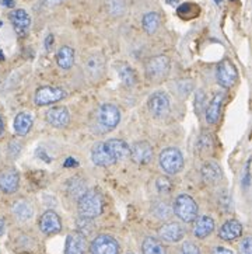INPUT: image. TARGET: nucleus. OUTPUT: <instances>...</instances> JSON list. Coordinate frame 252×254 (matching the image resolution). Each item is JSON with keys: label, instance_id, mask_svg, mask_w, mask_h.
<instances>
[{"label": "nucleus", "instance_id": "8", "mask_svg": "<svg viewBox=\"0 0 252 254\" xmlns=\"http://www.w3.org/2000/svg\"><path fill=\"white\" fill-rule=\"evenodd\" d=\"M237 77H238V73H237L236 66L233 65V62L228 59L221 61L217 66V72H216V79L220 86L224 89H230L237 82Z\"/></svg>", "mask_w": 252, "mask_h": 254}, {"label": "nucleus", "instance_id": "38", "mask_svg": "<svg viewBox=\"0 0 252 254\" xmlns=\"http://www.w3.org/2000/svg\"><path fill=\"white\" fill-rule=\"evenodd\" d=\"M0 3H1L3 6H6V7H13V6H14V1H13V0H1Z\"/></svg>", "mask_w": 252, "mask_h": 254}, {"label": "nucleus", "instance_id": "19", "mask_svg": "<svg viewBox=\"0 0 252 254\" xmlns=\"http://www.w3.org/2000/svg\"><path fill=\"white\" fill-rule=\"evenodd\" d=\"M223 104H224V94L223 93H217L211 101L209 103V106L206 108V123L210 124H216L219 121L220 115H221V108H223Z\"/></svg>", "mask_w": 252, "mask_h": 254}, {"label": "nucleus", "instance_id": "23", "mask_svg": "<svg viewBox=\"0 0 252 254\" xmlns=\"http://www.w3.org/2000/svg\"><path fill=\"white\" fill-rule=\"evenodd\" d=\"M11 211H13V215L16 216V219L21 222L30 221L34 215L33 205L30 204L28 201H25V199H18V201H16L13 204V206H11Z\"/></svg>", "mask_w": 252, "mask_h": 254}, {"label": "nucleus", "instance_id": "41", "mask_svg": "<svg viewBox=\"0 0 252 254\" xmlns=\"http://www.w3.org/2000/svg\"><path fill=\"white\" fill-rule=\"evenodd\" d=\"M52 41H53V37H52V35H49L48 40H47V48H49V44L52 45Z\"/></svg>", "mask_w": 252, "mask_h": 254}, {"label": "nucleus", "instance_id": "17", "mask_svg": "<svg viewBox=\"0 0 252 254\" xmlns=\"http://www.w3.org/2000/svg\"><path fill=\"white\" fill-rule=\"evenodd\" d=\"M241 235H243V225L237 219L224 222L219 229V238L224 242H233L236 239L241 238Z\"/></svg>", "mask_w": 252, "mask_h": 254}, {"label": "nucleus", "instance_id": "34", "mask_svg": "<svg viewBox=\"0 0 252 254\" xmlns=\"http://www.w3.org/2000/svg\"><path fill=\"white\" fill-rule=\"evenodd\" d=\"M181 254H202L201 249L192 242H185L181 247Z\"/></svg>", "mask_w": 252, "mask_h": 254}, {"label": "nucleus", "instance_id": "2", "mask_svg": "<svg viewBox=\"0 0 252 254\" xmlns=\"http://www.w3.org/2000/svg\"><path fill=\"white\" fill-rule=\"evenodd\" d=\"M121 123V111L114 104H102L97 111V128L100 132H109Z\"/></svg>", "mask_w": 252, "mask_h": 254}, {"label": "nucleus", "instance_id": "29", "mask_svg": "<svg viewBox=\"0 0 252 254\" xmlns=\"http://www.w3.org/2000/svg\"><path fill=\"white\" fill-rule=\"evenodd\" d=\"M142 25H143V30L146 31L147 34H154L158 27H160V16L151 11V13H147L143 16V20H142Z\"/></svg>", "mask_w": 252, "mask_h": 254}, {"label": "nucleus", "instance_id": "27", "mask_svg": "<svg viewBox=\"0 0 252 254\" xmlns=\"http://www.w3.org/2000/svg\"><path fill=\"white\" fill-rule=\"evenodd\" d=\"M86 70L91 77H98L100 74L104 72V61L102 58L98 55H93L89 58V61L86 62Z\"/></svg>", "mask_w": 252, "mask_h": 254}, {"label": "nucleus", "instance_id": "35", "mask_svg": "<svg viewBox=\"0 0 252 254\" xmlns=\"http://www.w3.org/2000/svg\"><path fill=\"white\" fill-rule=\"evenodd\" d=\"M240 254H252V239L250 236L241 242V246H240Z\"/></svg>", "mask_w": 252, "mask_h": 254}, {"label": "nucleus", "instance_id": "4", "mask_svg": "<svg viewBox=\"0 0 252 254\" xmlns=\"http://www.w3.org/2000/svg\"><path fill=\"white\" fill-rule=\"evenodd\" d=\"M170 72V59L164 55H157V57L147 59L145 65V73L150 82H160L167 77Z\"/></svg>", "mask_w": 252, "mask_h": 254}, {"label": "nucleus", "instance_id": "11", "mask_svg": "<svg viewBox=\"0 0 252 254\" xmlns=\"http://www.w3.org/2000/svg\"><path fill=\"white\" fill-rule=\"evenodd\" d=\"M40 230L45 235H56L62 230V221L55 211H47L42 213V216L38 221Z\"/></svg>", "mask_w": 252, "mask_h": 254}, {"label": "nucleus", "instance_id": "20", "mask_svg": "<svg viewBox=\"0 0 252 254\" xmlns=\"http://www.w3.org/2000/svg\"><path fill=\"white\" fill-rule=\"evenodd\" d=\"M115 162H123L129 157V145L122 139H109L105 142Z\"/></svg>", "mask_w": 252, "mask_h": 254}, {"label": "nucleus", "instance_id": "31", "mask_svg": "<svg viewBox=\"0 0 252 254\" xmlns=\"http://www.w3.org/2000/svg\"><path fill=\"white\" fill-rule=\"evenodd\" d=\"M106 10L112 16H121L125 10V1L123 0H106Z\"/></svg>", "mask_w": 252, "mask_h": 254}, {"label": "nucleus", "instance_id": "10", "mask_svg": "<svg viewBox=\"0 0 252 254\" xmlns=\"http://www.w3.org/2000/svg\"><path fill=\"white\" fill-rule=\"evenodd\" d=\"M129 156L132 162H135L136 164H147L153 159V148L146 140H140L132 145Z\"/></svg>", "mask_w": 252, "mask_h": 254}, {"label": "nucleus", "instance_id": "36", "mask_svg": "<svg viewBox=\"0 0 252 254\" xmlns=\"http://www.w3.org/2000/svg\"><path fill=\"white\" fill-rule=\"evenodd\" d=\"M211 254H233V252L230 249H226V247H214Z\"/></svg>", "mask_w": 252, "mask_h": 254}, {"label": "nucleus", "instance_id": "30", "mask_svg": "<svg viewBox=\"0 0 252 254\" xmlns=\"http://www.w3.org/2000/svg\"><path fill=\"white\" fill-rule=\"evenodd\" d=\"M118 73H119V77L125 86L128 87H133L135 83H136V74L133 72V69L128 65H119L118 67Z\"/></svg>", "mask_w": 252, "mask_h": 254}, {"label": "nucleus", "instance_id": "24", "mask_svg": "<svg viewBox=\"0 0 252 254\" xmlns=\"http://www.w3.org/2000/svg\"><path fill=\"white\" fill-rule=\"evenodd\" d=\"M34 124L33 115L30 113H20L17 114L16 120H14V132L20 136H24L28 132L31 131Z\"/></svg>", "mask_w": 252, "mask_h": 254}, {"label": "nucleus", "instance_id": "15", "mask_svg": "<svg viewBox=\"0 0 252 254\" xmlns=\"http://www.w3.org/2000/svg\"><path fill=\"white\" fill-rule=\"evenodd\" d=\"M158 235H160V238L168 243H178L185 236V230L178 222H168L160 228Z\"/></svg>", "mask_w": 252, "mask_h": 254}, {"label": "nucleus", "instance_id": "7", "mask_svg": "<svg viewBox=\"0 0 252 254\" xmlns=\"http://www.w3.org/2000/svg\"><path fill=\"white\" fill-rule=\"evenodd\" d=\"M147 106H149V111L154 118H165L170 114V99L163 91H157L154 94H151L147 101Z\"/></svg>", "mask_w": 252, "mask_h": 254}, {"label": "nucleus", "instance_id": "28", "mask_svg": "<svg viewBox=\"0 0 252 254\" xmlns=\"http://www.w3.org/2000/svg\"><path fill=\"white\" fill-rule=\"evenodd\" d=\"M142 252L143 254H167V250L163 246V243L154 238L145 239V242L142 245Z\"/></svg>", "mask_w": 252, "mask_h": 254}, {"label": "nucleus", "instance_id": "37", "mask_svg": "<svg viewBox=\"0 0 252 254\" xmlns=\"http://www.w3.org/2000/svg\"><path fill=\"white\" fill-rule=\"evenodd\" d=\"M244 186L248 187L250 186V162L245 166V174H244Z\"/></svg>", "mask_w": 252, "mask_h": 254}, {"label": "nucleus", "instance_id": "3", "mask_svg": "<svg viewBox=\"0 0 252 254\" xmlns=\"http://www.w3.org/2000/svg\"><path fill=\"white\" fill-rule=\"evenodd\" d=\"M174 213L185 223H191L198 218V204L188 194H179L172 205Z\"/></svg>", "mask_w": 252, "mask_h": 254}, {"label": "nucleus", "instance_id": "25", "mask_svg": "<svg viewBox=\"0 0 252 254\" xmlns=\"http://www.w3.org/2000/svg\"><path fill=\"white\" fill-rule=\"evenodd\" d=\"M56 64L62 69H70L74 64V50L70 47L59 48L56 54Z\"/></svg>", "mask_w": 252, "mask_h": 254}, {"label": "nucleus", "instance_id": "32", "mask_svg": "<svg viewBox=\"0 0 252 254\" xmlns=\"http://www.w3.org/2000/svg\"><path fill=\"white\" fill-rule=\"evenodd\" d=\"M155 187L160 194H170L172 191V181L168 177H158L155 181Z\"/></svg>", "mask_w": 252, "mask_h": 254}, {"label": "nucleus", "instance_id": "33", "mask_svg": "<svg viewBox=\"0 0 252 254\" xmlns=\"http://www.w3.org/2000/svg\"><path fill=\"white\" fill-rule=\"evenodd\" d=\"M198 146H199V149H201L202 152H207V150H210L211 149L210 135H209V133H203V135H201L199 142H198Z\"/></svg>", "mask_w": 252, "mask_h": 254}, {"label": "nucleus", "instance_id": "42", "mask_svg": "<svg viewBox=\"0 0 252 254\" xmlns=\"http://www.w3.org/2000/svg\"><path fill=\"white\" fill-rule=\"evenodd\" d=\"M1 132H3V120L0 117V135H1Z\"/></svg>", "mask_w": 252, "mask_h": 254}, {"label": "nucleus", "instance_id": "39", "mask_svg": "<svg viewBox=\"0 0 252 254\" xmlns=\"http://www.w3.org/2000/svg\"><path fill=\"white\" fill-rule=\"evenodd\" d=\"M62 0H45V3L48 4V6H53V4H57V3H60Z\"/></svg>", "mask_w": 252, "mask_h": 254}, {"label": "nucleus", "instance_id": "9", "mask_svg": "<svg viewBox=\"0 0 252 254\" xmlns=\"http://www.w3.org/2000/svg\"><path fill=\"white\" fill-rule=\"evenodd\" d=\"M91 254H119V245L114 238L108 235H100L91 242Z\"/></svg>", "mask_w": 252, "mask_h": 254}, {"label": "nucleus", "instance_id": "22", "mask_svg": "<svg viewBox=\"0 0 252 254\" xmlns=\"http://www.w3.org/2000/svg\"><path fill=\"white\" fill-rule=\"evenodd\" d=\"M213 230H214V221L210 216H206V215L198 218L194 225V235L198 239L207 238L209 235H211Z\"/></svg>", "mask_w": 252, "mask_h": 254}, {"label": "nucleus", "instance_id": "13", "mask_svg": "<svg viewBox=\"0 0 252 254\" xmlns=\"http://www.w3.org/2000/svg\"><path fill=\"white\" fill-rule=\"evenodd\" d=\"M91 160H93V163L97 164L100 167H109L115 163L114 157L111 155L109 149L106 148L105 142H98L93 146Z\"/></svg>", "mask_w": 252, "mask_h": 254}, {"label": "nucleus", "instance_id": "6", "mask_svg": "<svg viewBox=\"0 0 252 254\" xmlns=\"http://www.w3.org/2000/svg\"><path fill=\"white\" fill-rule=\"evenodd\" d=\"M65 90L60 89V87L44 86V87H40L38 90L35 91L34 103H35V106L38 107L49 106V104H53V103H57L62 99H65Z\"/></svg>", "mask_w": 252, "mask_h": 254}, {"label": "nucleus", "instance_id": "16", "mask_svg": "<svg viewBox=\"0 0 252 254\" xmlns=\"http://www.w3.org/2000/svg\"><path fill=\"white\" fill-rule=\"evenodd\" d=\"M8 17H10V21H11V24H13L18 35L23 37V35L28 33L30 25H31V17H30V14L25 10H23V8L13 10Z\"/></svg>", "mask_w": 252, "mask_h": 254}, {"label": "nucleus", "instance_id": "5", "mask_svg": "<svg viewBox=\"0 0 252 254\" xmlns=\"http://www.w3.org/2000/svg\"><path fill=\"white\" fill-rule=\"evenodd\" d=\"M158 163L167 174H177L184 167V156L177 148H167L158 156Z\"/></svg>", "mask_w": 252, "mask_h": 254}, {"label": "nucleus", "instance_id": "18", "mask_svg": "<svg viewBox=\"0 0 252 254\" xmlns=\"http://www.w3.org/2000/svg\"><path fill=\"white\" fill-rule=\"evenodd\" d=\"M86 236L80 232H73L66 238L65 254H86Z\"/></svg>", "mask_w": 252, "mask_h": 254}, {"label": "nucleus", "instance_id": "26", "mask_svg": "<svg viewBox=\"0 0 252 254\" xmlns=\"http://www.w3.org/2000/svg\"><path fill=\"white\" fill-rule=\"evenodd\" d=\"M87 191V187H86V181L79 179V177H74V179H70L67 181V194L72 198H79L82 197L83 194Z\"/></svg>", "mask_w": 252, "mask_h": 254}, {"label": "nucleus", "instance_id": "14", "mask_svg": "<svg viewBox=\"0 0 252 254\" xmlns=\"http://www.w3.org/2000/svg\"><path fill=\"white\" fill-rule=\"evenodd\" d=\"M20 186V174L16 169H6L0 172V190L4 194H13Z\"/></svg>", "mask_w": 252, "mask_h": 254}, {"label": "nucleus", "instance_id": "21", "mask_svg": "<svg viewBox=\"0 0 252 254\" xmlns=\"http://www.w3.org/2000/svg\"><path fill=\"white\" fill-rule=\"evenodd\" d=\"M202 179H203L204 183H207V184H216V183H219L221 180V177H223V173H221V167H220L219 164L216 163V162H206L203 164V167H202Z\"/></svg>", "mask_w": 252, "mask_h": 254}, {"label": "nucleus", "instance_id": "40", "mask_svg": "<svg viewBox=\"0 0 252 254\" xmlns=\"http://www.w3.org/2000/svg\"><path fill=\"white\" fill-rule=\"evenodd\" d=\"M4 233V222H3V219H0V236Z\"/></svg>", "mask_w": 252, "mask_h": 254}, {"label": "nucleus", "instance_id": "12", "mask_svg": "<svg viewBox=\"0 0 252 254\" xmlns=\"http://www.w3.org/2000/svg\"><path fill=\"white\" fill-rule=\"evenodd\" d=\"M45 118L49 125L59 128V129L66 128L70 123V114L66 107H52L50 110L47 111Z\"/></svg>", "mask_w": 252, "mask_h": 254}, {"label": "nucleus", "instance_id": "1", "mask_svg": "<svg viewBox=\"0 0 252 254\" xmlns=\"http://www.w3.org/2000/svg\"><path fill=\"white\" fill-rule=\"evenodd\" d=\"M104 208V201L101 194L96 190H87L82 197L77 199V211L80 218L86 219H96Z\"/></svg>", "mask_w": 252, "mask_h": 254}]
</instances>
